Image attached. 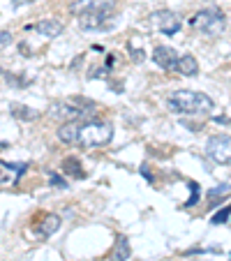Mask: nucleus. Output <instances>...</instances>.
Listing matches in <instances>:
<instances>
[{
    "mask_svg": "<svg viewBox=\"0 0 231 261\" xmlns=\"http://www.w3.org/2000/svg\"><path fill=\"white\" fill-rule=\"evenodd\" d=\"M167 107L173 114H185V116H197L208 114L213 109V99L206 93H197V90H176L169 95Z\"/></svg>",
    "mask_w": 231,
    "mask_h": 261,
    "instance_id": "nucleus-1",
    "label": "nucleus"
},
{
    "mask_svg": "<svg viewBox=\"0 0 231 261\" xmlns=\"http://www.w3.org/2000/svg\"><path fill=\"white\" fill-rule=\"evenodd\" d=\"M111 139H113L111 123H102V120H90L86 125H79V134H76V143L81 148L107 146Z\"/></svg>",
    "mask_w": 231,
    "mask_h": 261,
    "instance_id": "nucleus-2",
    "label": "nucleus"
},
{
    "mask_svg": "<svg viewBox=\"0 0 231 261\" xmlns=\"http://www.w3.org/2000/svg\"><path fill=\"white\" fill-rule=\"evenodd\" d=\"M190 25L206 35H211V37H220L226 30V14L222 10H217V7H211V10H203V12H199V14H194Z\"/></svg>",
    "mask_w": 231,
    "mask_h": 261,
    "instance_id": "nucleus-3",
    "label": "nucleus"
},
{
    "mask_svg": "<svg viewBox=\"0 0 231 261\" xmlns=\"http://www.w3.org/2000/svg\"><path fill=\"white\" fill-rule=\"evenodd\" d=\"M206 153L213 162L224 164L226 167L229 160H231V139H229V134H215V137L208 139Z\"/></svg>",
    "mask_w": 231,
    "mask_h": 261,
    "instance_id": "nucleus-4",
    "label": "nucleus"
},
{
    "mask_svg": "<svg viewBox=\"0 0 231 261\" xmlns=\"http://www.w3.org/2000/svg\"><path fill=\"white\" fill-rule=\"evenodd\" d=\"M51 116H54L56 120H63V123H74V120L79 123L81 118L90 116V111L79 107L74 99H69V102H56L54 107H51Z\"/></svg>",
    "mask_w": 231,
    "mask_h": 261,
    "instance_id": "nucleus-5",
    "label": "nucleus"
},
{
    "mask_svg": "<svg viewBox=\"0 0 231 261\" xmlns=\"http://www.w3.org/2000/svg\"><path fill=\"white\" fill-rule=\"evenodd\" d=\"M116 3L113 0H74L72 3V14H111Z\"/></svg>",
    "mask_w": 231,
    "mask_h": 261,
    "instance_id": "nucleus-6",
    "label": "nucleus"
},
{
    "mask_svg": "<svg viewBox=\"0 0 231 261\" xmlns=\"http://www.w3.org/2000/svg\"><path fill=\"white\" fill-rule=\"evenodd\" d=\"M150 25L152 28H158L160 33H164V35H176L178 30H181V16H178L176 12H169V10L152 12Z\"/></svg>",
    "mask_w": 231,
    "mask_h": 261,
    "instance_id": "nucleus-7",
    "label": "nucleus"
},
{
    "mask_svg": "<svg viewBox=\"0 0 231 261\" xmlns=\"http://www.w3.org/2000/svg\"><path fill=\"white\" fill-rule=\"evenodd\" d=\"M152 60H155V65L158 67H162V69H173L176 67V60H178V56H176V51L171 49V46H155V51H152Z\"/></svg>",
    "mask_w": 231,
    "mask_h": 261,
    "instance_id": "nucleus-8",
    "label": "nucleus"
},
{
    "mask_svg": "<svg viewBox=\"0 0 231 261\" xmlns=\"http://www.w3.org/2000/svg\"><path fill=\"white\" fill-rule=\"evenodd\" d=\"M60 224H63V220H60L58 215H54V213H49V215L42 217V222H37L35 233H37L40 238H51L60 229Z\"/></svg>",
    "mask_w": 231,
    "mask_h": 261,
    "instance_id": "nucleus-9",
    "label": "nucleus"
},
{
    "mask_svg": "<svg viewBox=\"0 0 231 261\" xmlns=\"http://www.w3.org/2000/svg\"><path fill=\"white\" fill-rule=\"evenodd\" d=\"M176 69L178 74H183V76H197L199 74V63H197V58L194 56H190V54H185V56H178V60H176Z\"/></svg>",
    "mask_w": 231,
    "mask_h": 261,
    "instance_id": "nucleus-10",
    "label": "nucleus"
},
{
    "mask_svg": "<svg viewBox=\"0 0 231 261\" xmlns=\"http://www.w3.org/2000/svg\"><path fill=\"white\" fill-rule=\"evenodd\" d=\"M35 30L40 35H44V37H58L65 30V25H63V21H58V19H42L35 23Z\"/></svg>",
    "mask_w": 231,
    "mask_h": 261,
    "instance_id": "nucleus-11",
    "label": "nucleus"
},
{
    "mask_svg": "<svg viewBox=\"0 0 231 261\" xmlns=\"http://www.w3.org/2000/svg\"><path fill=\"white\" fill-rule=\"evenodd\" d=\"M130 254H132V247H130L127 236H118L116 243L111 247V254H109V261H127Z\"/></svg>",
    "mask_w": 231,
    "mask_h": 261,
    "instance_id": "nucleus-12",
    "label": "nucleus"
},
{
    "mask_svg": "<svg viewBox=\"0 0 231 261\" xmlns=\"http://www.w3.org/2000/svg\"><path fill=\"white\" fill-rule=\"evenodd\" d=\"M107 16L109 14H81L79 23L84 30H99L107 25Z\"/></svg>",
    "mask_w": 231,
    "mask_h": 261,
    "instance_id": "nucleus-13",
    "label": "nucleus"
},
{
    "mask_svg": "<svg viewBox=\"0 0 231 261\" xmlns=\"http://www.w3.org/2000/svg\"><path fill=\"white\" fill-rule=\"evenodd\" d=\"M229 197V185H217V188H213V190H208V194H206V199H208V206L211 208H215V206H220L222 203V199H226Z\"/></svg>",
    "mask_w": 231,
    "mask_h": 261,
    "instance_id": "nucleus-14",
    "label": "nucleus"
},
{
    "mask_svg": "<svg viewBox=\"0 0 231 261\" xmlns=\"http://www.w3.org/2000/svg\"><path fill=\"white\" fill-rule=\"evenodd\" d=\"M12 116L19 120H25V123H30V120H35L37 116H40V111H35V109L25 107V104H12Z\"/></svg>",
    "mask_w": 231,
    "mask_h": 261,
    "instance_id": "nucleus-15",
    "label": "nucleus"
},
{
    "mask_svg": "<svg viewBox=\"0 0 231 261\" xmlns=\"http://www.w3.org/2000/svg\"><path fill=\"white\" fill-rule=\"evenodd\" d=\"M76 134H79V123H65L63 127L58 129V139L63 143H76Z\"/></svg>",
    "mask_w": 231,
    "mask_h": 261,
    "instance_id": "nucleus-16",
    "label": "nucleus"
},
{
    "mask_svg": "<svg viewBox=\"0 0 231 261\" xmlns=\"http://www.w3.org/2000/svg\"><path fill=\"white\" fill-rule=\"evenodd\" d=\"M63 173H67V176H74V178H84L86 176V171L81 169V162L76 158L63 160Z\"/></svg>",
    "mask_w": 231,
    "mask_h": 261,
    "instance_id": "nucleus-17",
    "label": "nucleus"
},
{
    "mask_svg": "<svg viewBox=\"0 0 231 261\" xmlns=\"http://www.w3.org/2000/svg\"><path fill=\"white\" fill-rule=\"evenodd\" d=\"M229 206H224V208H222V211L220 213H215V215H213V224H215V227H220V224H226V222H229Z\"/></svg>",
    "mask_w": 231,
    "mask_h": 261,
    "instance_id": "nucleus-18",
    "label": "nucleus"
},
{
    "mask_svg": "<svg viewBox=\"0 0 231 261\" xmlns=\"http://www.w3.org/2000/svg\"><path fill=\"white\" fill-rule=\"evenodd\" d=\"M190 188H192V197L185 201V208H192L194 203H197V199H199V188H197V182H190Z\"/></svg>",
    "mask_w": 231,
    "mask_h": 261,
    "instance_id": "nucleus-19",
    "label": "nucleus"
},
{
    "mask_svg": "<svg viewBox=\"0 0 231 261\" xmlns=\"http://www.w3.org/2000/svg\"><path fill=\"white\" fill-rule=\"evenodd\" d=\"M51 185L58 190H67V182H65L63 176H56V173H51Z\"/></svg>",
    "mask_w": 231,
    "mask_h": 261,
    "instance_id": "nucleus-20",
    "label": "nucleus"
},
{
    "mask_svg": "<svg viewBox=\"0 0 231 261\" xmlns=\"http://www.w3.org/2000/svg\"><path fill=\"white\" fill-rule=\"evenodd\" d=\"M12 44V33H7V30H0V51L5 49V46Z\"/></svg>",
    "mask_w": 231,
    "mask_h": 261,
    "instance_id": "nucleus-21",
    "label": "nucleus"
},
{
    "mask_svg": "<svg viewBox=\"0 0 231 261\" xmlns=\"http://www.w3.org/2000/svg\"><path fill=\"white\" fill-rule=\"evenodd\" d=\"M7 180H10V176H7V169L0 167V185H5Z\"/></svg>",
    "mask_w": 231,
    "mask_h": 261,
    "instance_id": "nucleus-22",
    "label": "nucleus"
},
{
    "mask_svg": "<svg viewBox=\"0 0 231 261\" xmlns=\"http://www.w3.org/2000/svg\"><path fill=\"white\" fill-rule=\"evenodd\" d=\"M132 58L137 60V63H141V60H143V51L141 49H132Z\"/></svg>",
    "mask_w": 231,
    "mask_h": 261,
    "instance_id": "nucleus-23",
    "label": "nucleus"
},
{
    "mask_svg": "<svg viewBox=\"0 0 231 261\" xmlns=\"http://www.w3.org/2000/svg\"><path fill=\"white\" fill-rule=\"evenodd\" d=\"M35 0H14V7H19V5H33Z\"/></svg>",
    "mask_w": 231,
    "mask_h": 261,
    "instance_id": "nucleus-24",
    "label": "nucleus"
},
{
    "mask_svg": "<svg viewBox=\"0 0 231 261\" xmlns=\"http://www.w3.org/2000/svg\"><path fill=\"white\" fill-rule=\"evenodd\" d=\"M5 148H10V143H7V141H0V150H5Z\"/></svg>",
    "mask_w": 231,
    "mask_h": 261,
    "instance_id": "nucleus-25",
    "label": "nucleus"
},
{
    "mask_svg": "<svg viewBox=\"0 0 231 261\" xmlns=\"http://www.w3.org/2000/svg\"><path fill=\"white\" fill-rule=\"evenodd\" d=\"M0 74H5V72H3V69H0Z\"/></svg>",
    "mask_w": 231,
    "mask_h": 261,
    "instance_id": "nucleus-26",
    "label": "nucleus"
}]
</instances>
